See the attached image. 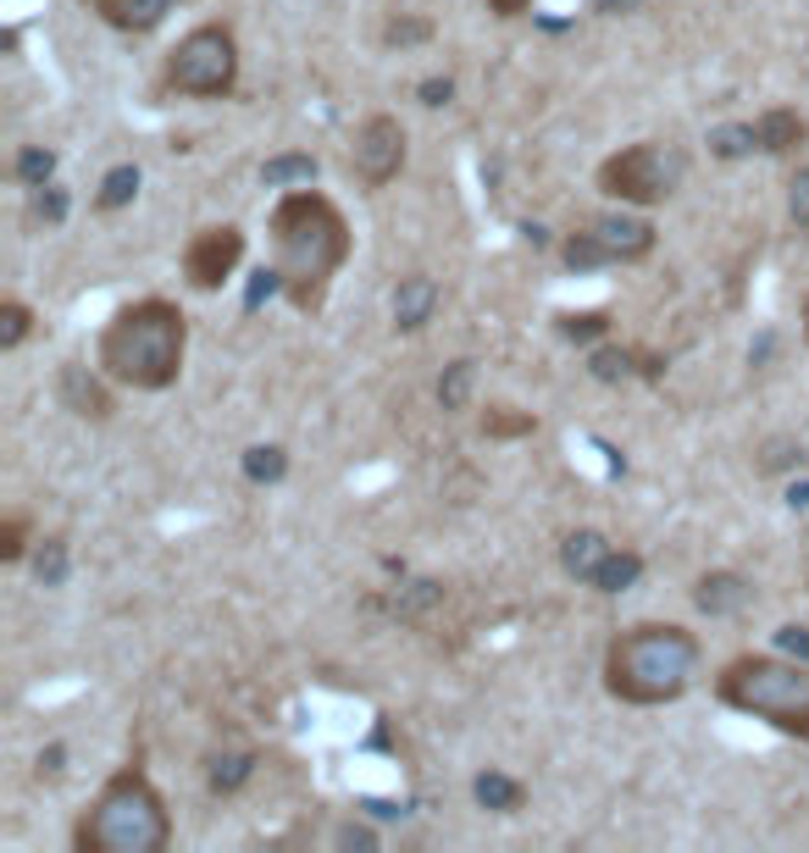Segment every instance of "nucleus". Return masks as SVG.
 Wrapping results in <instances>:
<instances>
[{
  "mask_svg": "<svg viewBox=\"0 0 809 853\" xmlns=\"http://www.w3.org/2000/svg\"><path fill=\"white\" fill-rule=\"evenodd\" d=\"M266 244H272V266L283 277V299L300 316H316L327 305L333 277L355 255V233H349L344 206L311 183L277 194V206L266 217Z\"/></svg>",
  "mask_w": 809,
  "mask_h": 853,
  "instance_id": "f257e3e1",
  "label": "nucleus"
},
{
  "mask_svg": "<svg viewBox=\"0 0 809 853\" xmlns=\"http://www.w3.org/2000/svg\"><path fill=\"white\" fill-rule=\"evenodd\" d=\"M189 360V316L167 294H139L106 316L95 333V366L112 377V388L128 393H167L183 377Z\"/></svg>",
  "mask_w": 809,
  "mask_h": 853,
  "instance_id": "f03ea898",
  "label": "nucleus"
},
{
  "mask_svg": "<svg viewBox=\"0 0 809 853\" xmlns=\"http://www.w3.org/2000/svg\"><path fill=\"white\" fill-rule=\"evenodd\" d=\"M704 671V643L682 621H632L605 643V693L627 709H660L693 693Z\"/></svg>",
  "mask_w": 809,
  "mask_h": 853,
  "instance_id": "7ed1b4c3",
  "label": "nucleus"
},
{
  "mask_svg": "<svg viewBox=\"0 0 809 853\" xmlns=\"http://www.w3.org/2000/svg\"><path fill=\"white\" fill-rule=\"evenodd\" d=\"M73 847L78 853H167L172 847V809L139 759L117 765L101 781L95 803L73 825Z\"/></svg>",
  "mask_w": 809,
  "mask_h": 853,
  "instance_id": "20e7f679",
  "label": "nucleus"
},
{
  "mask_svg": "<svg viewBox=\"0 0 809 853\" xmlns=\"http://www.w3.org/2000/svg\"><path fill=\"white\" fill-rule=\"evenodd\" d=\"M715 704L732 709V715H748V720H765L770 731L792 737V743H809V660H792V654H732L715 676Z\"/></svg>",
  "mask_w": 809,
  "mask_h": 853,
  "instance_id": "39448f33",
  "label": "nucleus"
},
{
  "mask_svg": "<svg viewBox=\"0 0 809 853\" xmlns=\"http://www.w3.org/2000/svg\"><path fill=\"white\" fill-rule=\"evenodd\" d=\"M239 34L228 23H195L161 62V89L178 101H228L239 89Z\"/></svg>",
  "mask_w": 809,
  "mask_h": 853,
  "instance_id": "423d86ee",
  "label": "nucleus"
},
{
  "mask_svg": "<svg viewBox=\"0 0 809 853\" xmlns=\"http://www.w3.org/2000/svg\"><path fill=\"white\" fill-rule=\"evenodd\" d=\"M654 244H660L654 222L638 217V206H621V211H599L582 228H571L560 239V261H566V272L588 277V272H605V266H638V261L654 255Z\"/></svg>",
  "mask_w": 809,
  "mask_h": 853,
  "instance_id": "0eeeda50",
  "label": "nucleus"
},
{
  "mask_svg": "<svg viewBox=\"0 0 809 853\" xmlns=\"http://www.w3.org/2000/svg\"><path fill=\"white\" fill-rule=\"evenodd\" d=\"M593 183H599L605 200L649 211V206H665V200L676 194V183H682V156H671V150L654 145V139H638V145L610 150V156L599 161Z\"/></svg>",
  "mask_w": 809,
  "mask_h": 853,
  "instance_id": "6e6552de",
  "label": "nucleus"
},
{
  "mask_svg": "<svg viewBox=\"0 0 809 853\" xmlns=\"http://www.w3.org/2000/svg\"><path fill=\"white\" fill-rule=\"evenodd\" d=\"M404 156H411V134L393 112H371L355 123L349 134V172L360 189H388L404 172Z\"/></svg>",
  "mask_w": 809,
  "mask_h": 853,
  "instance_id": "1a4fd4ad",
  "label": "nucleus"
},
{
  "mask_svg": "<svg viewBox=\"0 0 809 853\" xmlns=\"http://www.w3.org/2000/svg\"><path fill=\"white\" fill-rule=\"evenodd\" d=\"M244 250H250V239H244L239 222H206V228H195V233L183 239L178 272H183V283H189L195 294H217V288L244 266Z\"/></svg>",
  "mask_w": 809,
  "mask_h": 853,
  "instance_id": "9d476101",
  "label": "nucleus"
},
{
  "mask_svg": "<svg viewBox=\"0 0 809 853\" xmlns=\"http://www.w3.org/2000/svg\"><path fill=\"white\" fill-rule=\"evenodd\" d=\"M78 7H90L106 29H117V34H156L178 7H183V0H78Z\"/></svg>",
  "mask_w": 809,
  "mask_h": 853,
  "instance_id": "9b49d317",
  "label": "nucleus"
},
{
  "mask_svg": "<svg viewBox=\"0 0 809 853\" xmlns=\"http://www.w3.org/2000/svg\"><path fill=\"white\" fill-rule=\"evenodd\" d=\"M588 371L599 377V382H632V377H660L665 366H660V355H643V349H632V344H593L588 349Z\"/></svg>",
  "mask_w": 809,
  "mask_h": 853,
  "instance_id": "f8f14e48",
  "label": "nucleus"
},
{
  "mask_svg": "<svg viewBox=\"0 0 809 853\" xmlns=\"http://www.w3.org/2000/svg\"><path fill=\"white\" fill-rule=\"evenodd\" d=\"M439 310V283L428 272H411V277H399L393 288V327L399 333H422Z\"/></svg>",
  "mask_w": 809,
  "mask_h": 853,
  "instance_id": "ddd939ff",
  "label": "nucleus"
},
{
  "mask_svg": "<svg viewBox=\"0 0 809 853\" xmlns=\"http://www.w3.org/2000/svg\"><path fill=\"white\" fill-rule=\"evenodd\" d=\"M106 382H112V377H106L101 366H95V371H90V366H67V371H62V399L73 404V415H84V421H106V415H112V393H106Z\"/></svg>",
  "mask_w": 809,
  "mask_h": 853,
  "instance_id": "4468645a",
  "label": "nucleus"
},
{
  "mask_svg": "<svg viewBox=\"0 0 809 853\" xmlns=\"http://www.w3.org/2000/svg\"><path fill=\"white\" fill-rule=\"evenodd\" d=\"M610 538L605 533H593V527H577V533H566V544H560V571L571 577V582H582V588H593V577H599V566L610 560Z\"/></svg>",
  "mask_w": 809,
  "mask_h": 853,
  "instance_id": "2eb2a0df",
  "label": "nucleus"
},
{
  "mask_svg": "<svg viewBox=\"0 0 809 853\" xmlns=\"http://www.w3.org/2000/svg\"><path fill=\"white\" fill-rule=\"evenodd\" d=\"M754 139H759V156H792L809 139V123L792 106H770L754 117Z\"/></svg>",
  "mask_w": 809,
  "mask_h": 853,
  "instance_id": "dca6fc26",
  "label": "nucleus"
},
{
  "mask_svg": "<svg viewBox=\"0 0 809 853\" xmlns=\"http://www.w3.org/2000/svg\"><path fill=\"white\" fill-rule=\"evenodd\" d=\"M748 577H737V571H704L698 582H693V604L704 610V615H737L743 604H748Z\"/></svg>",
  "mask_w": 809,
  "mask_h": 853,
  "instance_id": "f3484780",
  "label": "nucleus"
},
{
  "mask_svg": "<svg viewBox=\"0 0 809 853\" xmlns=\"http://www.w3.org/2000/svg\"><path fill=\"white\" fill-rule=\"evenodd\" d=\"M433 393H439V410H450V415H461V410H472V393H477V360H472V355H461V360H450V366L439 371V382H433Z\"/></svg>",
  "mask_w": 809,
  "mask_h": 853,
  "instance_id": "a211bd4d",
  "label": "nucleus"
},
{
  "mask_svg": "<svg viewBox=\"0 0 809 853\" xmlns=\"http://www.w3.org/2000/svg\"><path fill=\"white\" fill-rule=\"evenodd\" d=\"M477 433H483V439H494V444L533 439V433H538V415H533V410H522V404H488V410L477 415Z\"/></svg>",
  "mask_w": 809,
  "mask_h": 853,
  "instance_id": "6ab92c4d",
  "label": "nucleus"
},
{
  "mask_svg": "<svg viewBox=\"0 0 809 853\" xmlns=\"http://www.w3.org/2000/svg\"><path fill=\"white\" fill-rule=\"evenodd\" d=\"M250 776H255V754H250V748H222V754H211V765H206V787H211L217 798H233Z\"/></svg>",
  "mask_w": 809,
  "mask_h": 853,
  "instance_id": "aec40b11",
  "label": "nucleus"
},
{
  "mask_svg": "<svg viewBox=\"0 0 809 853\" xmlns=\"http://www.w3.org/2000/svg\"><path fill=\"white\" fill-rule=\"evenodd\" d=\"M316 156L311 150H283V156H266L261 161V183L266 189H300V183H316Z\"/></svg>",
  "mask_w": 809,
  "mask_h": 853,
  "instance_id": "412c9836",
  "label": "nucleus"
},
{
  "mask_svg": "<svg viewBox=\"0 0 809 853\" xmlns=\"http://www.w3.org/2000/svg\"><path fill=\"white\" fill-rule=\"evenodd\" d=\"M472 798H477V809H494V814H516V809L527 803V787H522L516 776H505V770H483V776L472 781Z\"/></svg>",
  "mask_w": 809,
  "mask_h": 853,
  "instance_id": "4be33fe9",
  "label": "nucleus"
},
{
  "mask_svg": "<svg viewBox=\"0 0 809 853\" xmlns=\"http://www.w3.org/2000/svg\"><path fill=\"white\" fill-rule=\"evenodd\" d=\"M638 577H643V555L638 549H610V560L599 566V577H593V593H627V588H638Z\"/></svg>",
  "mask_w": 809,
  "mask_h": 853,
  "instance_id": "5701e85b",
  "label": "nucleus"
},
{
  "mask_svg": "<svg viewBox=\"0 0 809 853\" xmlns=\"http://www.w3.org/2000/svg\"><path fill=\"white\" fill-rule=\"evenodd\" d=\"M139 167L134 161H123V167H112L106 178H101V189H95V211H123V206H134L139 200Z\"/></svg>",
  "mask_w": 809,
  "mask_h": 853,
  "instance_id": "b1692460",
  "label": "nucleus"
},
{
  "mask_svg": "<svg viewBox=\"0 0 809 853\" xmlns=\"http://www.w3.org/2000/svg\"><path fill=\"white\" fill-rule=\"evenodd\" d=\"M555 333L571 338V344H605L610 338V310H560Z\"/></svg>",
  "mask_w": 809,
  "mask_h": 853,
  "instance_id": "393cba45",
  "label": "nucleus"
},
{
  "mask_svg": "<svg viewBox=\"0 0 809 853\" xmlns=\"http://www.w3.org/2000/svg\"><path fill=\"white\" fill-rule=\"evenodd\" d=\"M29 333H34V305L18 299V294H7V299H0V349H7V355L23 349Z\"/></svg>",
  "mask_w": 809,
  "mask_h": 853,
  "instance_id": "a878e982",
  "label": "nucleus"
},
{
  "mask_svg": "<svg viewBox=\"0 0 809 853\" xmlns=\"http://www.w3.org/2000/svg\"><path fill=\"white\" fill-rule=\"evenodd\" d=\"M12 178H18L23 189L51 183V178H56V150H51V145H23V150L12 156Z\"/></svg>",
  "mask_w": 809,
  "mask_h": 853,
  "instance_id": "bb28decb",
  "label": "nucleus"
},
{
  "mask_svg": "<svg viewBox=\"0 0 809 853\" xmlns=\"http://www.w3.org/2000/svg\"><path fill=\"white\" fill-rule=\"evenodd\" d=\"M62 222H67V189L56 178L29 189V228H62Z\"/></svg>",
  "mask_w": 809,
  "mask_h": 853,
  "instance_id": "cd10ccee",
  "label": "nucleus"
},
{
  "mask_svg": "<svg viewBox=\"0 0 809 853\" xmlns=\"http://www.w3.org/2000/svg\"><path fill=\"white\" fill-rule=\"evenodd\" d=\"M759 139H754V123H726V128H710V156L715 161H743L754 156Z\"/></svg>",
  "mask_w": 809,
  "mask_h": 853,
  "instance_id": "c85d7f7f",
  "label": "nucleus"
},
{
  "mask_svg": "<svg viewBox=\"0 0 809 853\" xmlns=\"http://www.w3.org/2000/svg\"><path fill=\"white\" fill-rule=\"evenodd\" d=\"M244 477L250 483H283L288 477V450L283 444H250L244 450Z\"/></svg>",
  "mask_w": 809,
  "mask_h": 853,
  "instance_id": "c756f323",
  "label": "nucleus"
},
{
  "mask_svg": "<svg viewBox=\"0 0 809 853\" xmlns=\"http://www.w3.org/2000/svg\"><path fill=\"white\" fill-rule=\"evenodd\" d=\"M29 538H34V522L23 510L0 516V560H7V566H23L29 560Z\"/></svg>",
  "mask_w": 809,
  "mask_h": 853,
  "instance_id": "7c9ffc66",
  "label": "nucleus"
},
{
  "mask_svg": "<svg viewBox=\"0 0 809 853\" xmlns=\"http://www.w3.org/2000/svg\"><path fill=\"white\" fill-rule=\"evenodd\" d=\"M34 577H40V588H62L67 582V538H40Z\"/></svg>",
  "mask_w": 809,
  "mask_h": 853,
  "instance_id": "2f4dec72",
  "label": "nucleus"
},
{
  "mask_svg": "<svg viewBox=\"0 0 809 853\" xmlns=\"http://www.w3.org/2000/svg\"><path fill=\"white\" fill-rule=\"evenodd\" d=\"M428 40H433V18H388V29H382V45H393V51L428 45Z\"/></svg>",
  "mask_w": 809,
  "mask_h": 853,
  "instance_id": "473e14b6",
  "label": "nucleus"
},
{
  "mask_svg": "<svg viewBox=\"0 0 809 853\" xmlns=\"http://www.w3.org/2000/svg\"><path fill=\"white\" fill-rule=\"evenodd\" d=\"M787 217H792L798 228H809V167L792 172V183H787Z\"/></svg>",
  "mask_w": 809,
  "mask_h": 853,
  "instance_id": "72a5a7b5",
  "label": "nucleus"
},
{
  "mask_svg": "<svg viewBox=\"0 0 809 853\" xmlns=\"http://www.w3.org/2000/svg\"><path fill=\"white\" fill-rule=\"evenodd\" d=\"M776 649H781V654H792V660H809V626H798V621L776 626Z\"/></svg>",
  "mask_w": 809,
  "mask_h": 853,
  "instance_id": "f704fd0d",
  "label": "nucleus"
},
{
  "mask_svg": "<svg viewBox=\"0 0 809 853\" xmlns=\"http://www.w3.org/2000/svg\"><path fill=\"white\" fill-rule=\"evenodd\" d=\"M417 101L422 106H450L455 101V78H422L417 84Z\"/></svg>",
  "mask_w": 809,
  "mask_h": 853,
  "instance_id": "c9c22d12",
  "label": "nucleus"
},
{
  "mask_svg": "<svg viewBox=\"0 0 809 853\" xmlns=\"http://www.w3.org/2000/svg\"><path fill=\"white\" fill-rule=\"evenodd\" d=\"M483 7L494 12V18H522V12H533L538 0H483Z\"/></svg>",
  "mask_w": 809,
  "mask_h": 853,
  "instance_id": "e433bc0d",
  "label": "nucleus"
},
{
  "mask_svg": "<svg viewBox=\"0 0 809 853\" xmlns=\"http://www.w3.org/2000/svg\"><path fill=\"white\" fill-rule=\"evenodd\" d=\"M638 7H643V0H593V12H599V18H632Z\"/></svg>",
  "mask_w": 809,
  "mask_h": 853,
  "instance_id": "4c0bfd02",
  "label": "nucleus"
},
{
  "mask_svg": "<svg viewBox=\"0 0 809 853\" xmlns=\"http://www.w3.org/2000/svg\"><path fill=\"white\" fill-rule=\"evenodd\" d=\"M56 770H62V748H45L40 754V776H56Z\"/></svg>",
  "mask_w": 809,
  "mask_h": 853,
  "instance_id": "58836bf2",
  "label": "nucleus"
},
{
  "mask_svg": "<svg viewBox=\"0 0 809 853\" xmlns=\"http://www.w3.org/2000/svg\"><path fill=\"white\" fill-rule=\"evenodd\" d=\"M787 505H792V510H809V483H803V488L792 483V494H787Z\"/></svg>",
  "mask_w": 809,
  "mask_h": 853,
  "instance_id": "ea45409f",
  "label": "nucleus"
},
{
  "mask_svg": "<svg viewBox=\"0 0 809 853\" xmlns=\"http://www.w3.org/2000/svg\"><path fill=\"white\" fill-rule=\"evenodd\" d=\"M798 327H803V344H809V294H803V305H798Z\"/></svg>",
  "mask_w": 809,
  "mask_h": 853,
  "instance_id": "a19ab883",
  "label": "nucleus"
}]
</instances>
